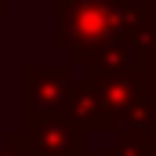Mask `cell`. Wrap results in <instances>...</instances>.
Segmentation results:
<instances>
[{
  "instance_id": "obj_1",
  "label": "cell",
  "mask_w": 156,
  "mask_h": 156,
  "mask_svg": "<svg viewBox=\"0 0 156 156\" xmlns=\"http://www.w3.org/2000/svg\"><path fill=\"white\" fill-rule=\"evenodd\" d=\"M66 116L83 131H153V66L91 73L73 87Z\"/></svg>"
},
{
  "instance_id": "obj_4",
  "label": "cell",
  "mask_w": 156,
  "mask_h": 156,
  "mask_svg": "<svg viewBox=\"0 0 156 156\" xmlns=\"http://www.w3.org/2000/svg\"><path fill=\"white\" fill-rule=\"evenodd\" d=\"M7 149L18 156H83V127L69 116L37 120L26 134H7Z\"/></svg>"
},
{
  "instance_id": "obj_6",
  "label": "cell",
  "mask_w": 156,
  "mask_h": 156,
  "mask_svg": "<svg viewBox=\"0 0 156 156\" xmlns=\"http://www.w3.org/2000/svg\"><path fill=\"white\" fill-rule=\"evenodd\" d=\"M138 4H145V7H156V0H138Z\"/></svg>"
},
{
  "instance_id": "obj_5",
  "label": "cell",
  "mask_w": 156,
  "mask_h": 156,
  "mask_svg": "<svg viewBox=\"0 0 156 156\" xmlns=\"http://www.w3.org/2000/svg\"><path fill=\"white\" fill-rule=\"evenodd\" d=\"M153 131H120V138L105 149V156H149Z\"/></svg>"
},
{
  "instance_id": "obj_3",
  "label": "cell",
  "mask_w": 156,
  "mask_h": 156,
  "mask_svg": "<svg viewBox=\"0 0 156 156\" xmlns=\"http://www.w3.org/2000/svg\"><path fill=\"white\" fill-rule=\"evenodd\" d=\"M76 80L69 69L58 66H26L22 73V113L29 123L51 116H66V105L73 98Z\"/></svg>"
},
{
  "instance_id": "obj_2",
  "label": "cell",
  "mask_w": 156,
  "mask_h": 156,
  "mask_svg": "<svg viewBox=\"0 0 156 156\" xmlns=\"http://www.w3.org/2000/svg\"><path fill=\"white\" fill-rule=\"evenodd\" d=\"M58 4V33L55 44L83 51L105 40H131L156 51V7L138 0H55Z\"/></svg>"
}]
</instances>
